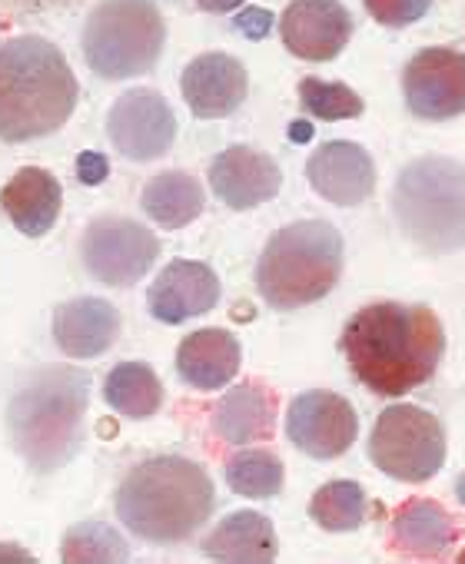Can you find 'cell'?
I'll use <instances>...</instances> for the list:
<instances>
[{"label":"cell","mask_w":465,"mask_h":564,"mask_svg":"<svg viewBox=\"0 0 465 564\" xmlns=\"http://www.w3.org/2000/svg\"><path fill=\"white\" fill-rule=\"evenodd\" d=\"M339 349L359 386L399 399L432 382L445 356V329L429 306L369 303L346 323Z\"/></svg>","instance_id":"obj_1"},{"label":"cell","mask_w":465,"mask_h":564,"mask_svg":"<svg viewBox=\"0 0 465 564\" xmlns=\"http://www.w3.org/2000/svg\"><path fill=\"white\" fill-rule=\"evenodd\" d=\"M90 409V372L44 366L31 372L8 402V438L37 475H54L84 448Z\"/></svg>","instance_id":"obj_2"},{"label":"cell","mask_w":465,"mask_h":564,"mask_svg":"<svg viewBox=\"0 0 465 564\" xmlns=\"http://www.w3.org/2000/svg\"><path fill=\"white\" fill-rule=\"evenodd\" d=\"M113 508L130 534L147 544L170 547L190 541L209 521L216 491L199 462L183 455H153L123 475Z\"/></svg>","instance_id":"obj_3"},{"label":"cell","mask_w":465,"mask_h":564,"mask_svg":"<svg viewBox=\"0 0 465 564\" xmlns=\"http://www.w3.org/2000/svg\"><path fill=\"white\" fill-rule=\"evenodd\" d=\"M77 77L44 37L0 44V140L31 143L57 133L77 110Z\"/></svg>","instance_id":"obj_4"},{"label":"cell","mask_w":465,"mask_h":564,"mask_svg":"<svg viewBox=\"0 0 465 564\" xmlns=\"http://www.w3.org/2000/svg\"><path fill=\"white\" fill-rule=\"evenodd\" d=\"M343 275V232L329 219H300L277 229L257 262V290L277 313L326 300Z\"/></svg>","instance_id":"obj_5"},{"label":"cell","mask_w":465,"mask_h":564,"mask_svg":"<svg viewBox=\"0 0 465 564\" xmlns=\"http://www.w3.org/2000/svg\"><path fill=\"white\" fill-rule=\"evenodd\" d=\"M392 216L402 236L429 256L465 249V163L419 156L392 186Z\"/></svg>","instance_id":"obj_6"},{"label":"cell","mask_w":465,"mask_h":564,"mask_svg":"<svg viewBox=\"0 0 465 564\" xmlns=\"http://www.w3.org/2000/svg\"><path fill=\"white\" fill-rule=\"evenodd\" d=\"M166 24L153 0H104L84 24V61L104 80L150 74L163 54Z\"/></svg>","instance_id":"obj_7"},{"label":"cell","mask_w":465,"mask_h":564,"mask_svg":"<svg viewBox=\"0 0 465 564\" xmlns=\"http://www.w3.org/2000/svg\"><path fill=\"white\" fill-rule=\"evenodd\" d=\"M369 462L396 481H429L445 465V425L419 405H389L372 425Z\"/></svg>","instance_id":"obj_8"},{"label":"cell","mask_w":465,"mask_h":564,"mask_svg":"<svg viewBox=\"0 0 465 564\" xmlns=\"http://www.w3.org/2000/svg\"><path fill=\"white\" fill-rule=\"evenodd\" d=\"M160 256V239L153 229L127 216H97L80 239L84 269L113 290L140 282Z\"/></svg>","instance_id":"obj_9"},{"label":"cell","mask_w":465,"mask_h":564,"mask_svg":"<svg viewBox=\"0 0 465 564\" xmlns=\"http://www.w3.org/2000/svg\"><path fill=\"white\" fill-rule=\"evenodd\" d=\"M286 438L310 458L329 462L359 438V415L349 399L326 389L300 392L286 409Z\"/></svg>","instance_id":"obj_10"},{"label":"cell","mask_w":465,"mask_h":564,"mask_svg":"<svg viewBox=\"0 0 465 564\" xmlns=\"http://www.w3.org/2000/svg\"><path fill=\"white\" fill-rule=\"evenodd\" d=\"M107 137L113 150L133 163L160 160L176 140V113L156 90H127L107 113Z\"/></svg>","instance_id":"obj_11"},{"label":"cell","mask_w":465,"mask_h":564,"mask_svg":"<svg viewBox=\"0 0 465 564\" xmlns=\"http://www.w3.org/2000/svg\"><path fill=\"white\" fill-rule=\"evenodd\" d=\"M405 107L419 120H452L465 113V54L425 47L402 70Z\"/></svg>","instance_id":"obj_12"},{"label":"cell","mask_w":465,"mask_h":564,"mask_svg":"<svg viewBox=\"0 0 465 564\" xmlns=\"http://www.w3.org/2000/svg\"><path fill=\"white\" fill-rule=\"evenodd\" d=\"M286 51L310 64H326L353 41V14L339 0H293L280 18Z\"/></svg>","instance_id":"obj_13"},{"label":"cell","mask_w":465,"mask_h":564,"mask_svg":"<svg viewBox=\"0 0 465 564\" xmlns=\"http://www.w3.org/2000/svg\"><path fill=\"white\" fill-rule=\"evenodd\" d=\"M180 90H183V100L193 117L219 120V117H229L244 107V100L250 94V74L233 54L209 51L186 64V70L180 77Z\"/></svg>","instance_id":"obj_14"},{"label":"cell","mask_w":465,"mask_h":564,"mask_svg":"<svg viewBox=\"0 0 465 564\" xmlns=\"http://www.w3.org/2000/svg\"><path fill=\"white\" fill-rule=\"evenodd\" d=\"M209 186L229 209H253L270 203L283 186L280 163L257 147H226L209 163Z\"/></svg>","instance_id":"obj_15"},{"label":"cell","mask_w":465,"mask_h":564,"mask_svg":"<svg viewBox=\"0 0 465 564\" xmlns=\"http://www.w3.org/2000/svg\"><path fill=\"white\" fill-rule=\"evenodd\" d=\"M219 275L196 259H173L147 293V310L156 323L180 326L209 313L219 303Z\"/></svg>","instance_id":"obj_16"},{"label":"cell","mask_w":465,"mask_h":564,"mask_svg":"<svg viewBox=\"0 0 465 564\" xmlns=\"http://www.w3.org/2000/svg\"><path fill=\"white\" fill-rule=\"evenodd\" d=\"M306 180L333 206H359L376 189V163L366 147L353 140H329L306 160Z\"/></svg>","instance_id":"obj_17"},{"label":"cell","mask_w":465,"mask_h":564,"mask_svg":"<svg viewBox=\"0 0 465 564\" xmlns=\"http://www.w3.org/2000/svg\"><path fill=\"white\" fill-rule=\"evenodd\" d=\"M120 313L100 296H80L54 310V343L67 359H97L120 339Z\"/></svg>","instance_id":"obj_18"},{"label":"cell","mask_w":465,"mask_h":564,"mask_svg":"<svg viewBox=\"0 0 465 564\" xmlns=\"http://www.w3.org/2000/svg\"><path fill=\"white\" fill-rule=\"evenodd\" d=\"M0 206L8 219L31 239H41L54 229L64 209V186L61 180L44 166H24L18 170L8 186L0 189Z\"/></svg>","instance_id":"obj_19"},{"label":"cell","mask_w":465,"mask_h":564,"mask_svg":"<svg viewBox=\"0 0 465 564\" xmlns=\"http://www.w3.org/2000/svg\"><path fill=\"white\" fill-rule=\"evenodd\" d=\"M240 362H244V349H240L237 336L226 329H216V326L190 333L176 349L180 379L199 392L226 389L233 379H237Z\"/></svg>","instance_id":"obj_20"},{"label":"cell","mask_w":465,"mask_h":564,"mask_svg":"<svg viewBox=\"0 0 465 564\" xmlns=\"http://www.w3.org/2000/svg\"><path fill=\"white\" fill-rule=\"evenodd\" d=\"M213 432L229 445H253L273 438L277 429V395L263 382H244L226 389L209 415Z\"/></svg>","instance_id":"obj_21"},{"label":"cell","mask_w":465,"mask_h":564,"mask_svg":"<svg viewBox=\"0 0 465 564\" xmlns=\"http://www.w3.org/2000/svg\"><path fill=\"white\" fill-rule=\"evenodd\" d=\"M280 551L277 528L263 511H229L206 538L203 554L226 564H267Z\"/></svg>","instance_id":"obj_22"},{"label":"cell","mask_w":465,"mask_h":564,"mask_svg":"<svg viewBox=\"0 0 465 564\" xmlns=\"http://www.w3.org/2000/svg\"><path fill=\"white\" fill-rule=\"evenodd\" d=\"M452 544H455V521L439 501L415 498L392 514V547L399 554L435 561L445 557Z\"/></svg>","instance_id":"obj_23"},{"label":"cell","mask_w":465,"mask_h":564,"mask_svg":"<svg viewBox=\"0 0 465 564\" xmlns=\"http://www.w3.org/2000/svg\"><path fill=\"white\" fill-rule=\"evenodd\" d=\"M140 206L156 226L183 229L203 213L206 193H203V186H199V180L193 173L166 170V173H156L153 180H147V186L140 193Z\"/></svg>","instance_id":"obj_24"},{"label":"cell","mask_w":465,"mask_h":564,"mask_svg":"<svg viewBox=\"0 0 465 564\" xmlns=\"http://www.w3.org/2000/svg\"><path fill=\"white\" fill-rule=\"evenodd\" d=\"M104 399L123 419H150L163 405V386L147 362H120L104 379Z\"/></svg>","instance_id":"obj_25"},{"label":"cell","mask_w":465,"mask_h":564,"mask_svg":"<svg viewBox=\"0 0 465 564\" xmlns=\"http://www.w3.org/2000/svg\"><path fill=\"white\" fill-rule=\"evenodd\" d=\"M226 485L244 498H273L283 491L286 468L283 458L270 448H244L229 455L223 465Z\"/></svg>","instance_id":"obj_26"},{"label":"cell","mask_w":465,"mask_h":564,"mask_svg":"<svg viewBox=\"0 0 465 564\" xmlns=\"http://www.w3.org/2000/svg\"><path fill=\"white\" fill-rule=\"evenodd\" d=\"M310 518L326 528V531H356L369 518V501L359 481H326L313 501H310Z\"/></svg>","instance_id":"obj_27"},{"label":"cell","mask_w":465,"mask_h":564,"mask_svg":"<svg viewBox=\"0 0 465 564\" xmlns=\"http://www.w3.org/2000/svg\"><path fill=\"white\" fill-rule=\"evenodd\" d=\"M61 557L71 561V564H84V561H104V564L107 561H127L130 557V544L107 521H80V524H74L64 534Z\"/></svg>","instance_id":"obj_28"},{"label":"cell","mask_w":465,"mask_h":564,"mask_svg":"<svg viewBox=\"0 0 465 564\" xmlns=\"http://www.w3.org/2000/svg\"><path fill=\"white\" fill-rule=\"evenodd\" d=\"M300 107L313 120H353L366 110L363 97L349 84L320 80V77L300 80Z\"/></svg>","instance_id":"obj_29"},{"label":"cell","mask_w":465,"mask_h":564,"mask_svg":"<svg viewBox=\"0 0 465 564\" xmlns=\"http://www.w3.org/2000/svg\"><path fill=\"white\" fill-rule=\"evenodd\" d=\"M369 18L382 28H409L429 14L432 0H363Z\"/></svg>","instance_id":"obj_30"},{"label":"cell","mask_w":465,"mask_h":564,"mask_svg":"<svg viewBox=\"0 0 465 564\" xmlns=\"http://www.w3.org/2000/svg\"><path fill=\"white\" fill-rule=\"evenodd\" d=\"M237 28H240L244 34H250L253 41H260V37L273 28V14L263 11V8H247V11L237 18Z\"/></svg>","instance_id":"obj_31"},{"label":"cell","mask_w":465,"mask_h":564,"mask_svg":"<svg viewBox=\"0 0 465 564\" xmlns=\"http://www.w3.org/2000/svg\"><path fill=\"white\" fill-rule=\"evenodd\" d=\"M8 8H14L21 18H31V14H51V11H61V8H71L77 0H4Z\"/></svg>","instance_id":"obj_32"},{"label":"cell","mask_w":465,"mask_h":564,"mask_svg":"<svg viewBox=\"0 0 465 564\" xmlns=\"http://www.w3.org/2000/svg\"><path fill=\"white\" fill-rule=\"evenodd\" d=\"M244 4H247V0H196V8L206 11V14H229V11H237Z\"/></svg>","instance_id":"obj_33"},{"label":"cell","mask_w":465,"mask_h":564,"mask_svg":"<svg viewBox=\"0 0 465 564\" xmlns=\"http://www.w3.org/2000/svg\"><path fill=\"white\" fill-rule=\"evenodd\" d=\"M455 498H458V501L465 505V471H462V475L455 478Z\"/></svg>","instance_id":"obj_34"},{"label":"cell","mask_w":465,"mask_h":564,"mask_svg":"<svg viewBox=\"0 0 465 564\" xmlns=\"http://www.w3.org/2000/svg\"><path fill=\"white\" fill-rule=\"evenodd\" d=\"M0 557H21V561H31V554H28V551H11V547H8V551L0 547Z\"/></svg>","instance_id":"obj_35"},{"label":"cell","mask_w":465,"mask_h":564,"mask_svg":"<svg viewBox=\"0 0 465 564\" xmlns=\"http://www.w3.org/2000/svg\"><path fill=\"white\" fill-rule=\"evenodd\" d=\"M458 561H465V551H462V554H458Z\"/></svg>","instance_id":"obj_36"}]
</instances>
